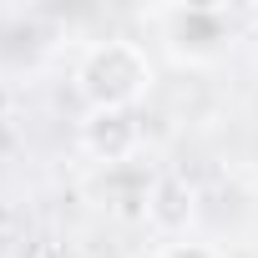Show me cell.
I'll return each instance as SVG.
<instances>
[{
	"mask_svg": "<svg viewBox=\"0 0 258 258\" xmlns=\"http://www.w3.org/2000/svg\"><path fill=\"white\" fill-rule=\"evenodd\" d=\"M76 81H81V96H86L96 111H121L126 101L142 96V86L152 81V66H147V56H142L132 41H101V46L81 61Z\"/></svg>",
	"mask_w": 258,
	"mask_h": 258,
	"instance_id": "obj_1",
	"label": "cell"
},
{
	"mask_svg": "<svg viewBox=\"0 0 258 258\" xmlns=\"http://www.w3.org/2000/svg\"><path fill=\"white\" fill-rule=\"evenodd\" d=\"M81 142H86V152H91L96 162L116 167V162L132 157V147H137V121L126 116V111H96V116L86 121Z\"/></svg>",
	"mask_w": 258,
	"mask_h": 258,
	"instance_id": "obj_2",
	"label": "cell"
},
{
	"mask_svg": "<svg viewBox=\"0 0 258 258\" xmlns=\"http://www.w3.org/2000/svg\"><path fill=\"white\" fill-rule=\"evenodd\" d=\"M223 41V16L218 11H182L172 26V46L187 56H213Z\"/></svg>",
	"mask_w": 258,
	"mask_h": 258,
	"instance_id": "obj_3",
	"label": "cell"
},
{
	"mask_svg": "<svg viewBox=\"0 0 258 258\" xmlns=\"http://www.w3.org/2000/svg\"><path fill=\"white\" fill-rule=\"evenodd\" d=\"M187 187L182 182H157L152 187V208H147V218H157V223H167V228H177L182 218H187Z\"/></svg>",
	"mask_w": 258,
	"mask_h": 258,
	"instance_id": "obj_4",
	"label": "cell"
},
{
	"mask_svg": "<svg viewBox=\"0 0 258 258\" xmlns=\"http://www.w3.org/2000/svg\"><path fill=\"white\" fill-rule=\"evenodd\" d=\"M162 258H218L208 243H172V248H162Z\"/></svg>",
	"mask_w": 258,
	"mask_h": 258,
	"instance_id": "obj_5",
	"label": "cell"
}]
</instances>
